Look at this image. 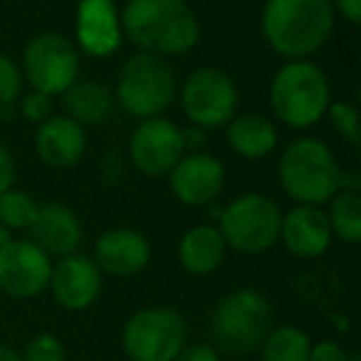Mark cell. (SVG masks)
I'll return each mask as SVG.
<instances>
[{
  "label": "cell",
  "instance_id": "obj_1",
  "mask_svg": "<svg viewBox=\"0 0 361 361\" xmlns=\"http://www.w3.org/2000/svg\"><path fill=\"white\" fill-rule=\"evenodd\" d=\"M121 32L141 52L176 57L201 40V23L186 0H126Z\"/></svg>",
  "mask_w": 361,
  "mask_h": 361
},
{
  "label": "cell",
  "instance_id": "obj_2",
  "mask_svg": "<svg viewBox=\"0 0 361 361\" xmlns=\"http://www.w3.org/2000/svg\"><path fill=\"white\" fill-rule=\"evenodd\" d=\"M262 35L285 60H307L326 45L334 30L331 0H265Z\"/></svg>",
  "mask_w": 361,
  "mask_h": 361
},
{
  "label": "cell",
  "instance_id": "obj_3",
  "mask_svg": "<svg viewBox=\"0 0 361 361\" xmlns=\"http://www.w3.org/2000/svg\"><path fill=\"white\" fill-rule=\"evenodd\" d=\"M339 164L324 141L302 136L285 146L277 161V180L297 206H324L339 193Z\"/></svg>",
  "mask_w": 361,
  "mask_h": 361
},
{
  "label": "cell",
  "instance_id": "obj_4",
  "mask_svg": "<svg viewBox=\"0 0 361 361\" xmlns=\"http://www.w3.org/2000/svg\"><path fill=\"white\" fill-rule=\"evenodd\" d=\"M272 326V305L255 287L228 292L211 314L213 346L228 356H250L260 351Z\"/></svg>",
  "mask_w": 361,
  "mask_h": 361
},
{
  "label": "cell",
  "instance_id": "obj_5",
  "mask_svg": "<svg viewBox=\"0 0 361 361\" xmlns=\"http://www.w3.org/2000/svg\"><path fill=\"white\" fill-rule=\"evenodd\" d=\"M331 87L310 60H287L270 82V109L290 129H310L326 114Z\"/></svg>",
  "mask_w": 361,
  "mask_h": 361
},
{
  "label": "cell",
  "instance_id": "obj_6",
  "mask_svg": "<svg viewBox=\"0 0 361 361\" xmlns=\"http://www.w3.org/2000/svg\"><path fill=\"white\" fill-rule=\"evenodd\" d=\"M178 94L176 72L169 60L151 52H136L121 65L114 87V102L134 119L161 116Z\"/></svg>",
  "mask_w": 361,
  "mask_h": 361
},
{
  "label": "cell",
  "instance_id": "obj_7",
  "mask_svg": "<svg viewBox=\"0 0 361 361\" xmlns=\"http://www.w3.org/2000/svg\"><path fill=\"white\" fill-rule=\"evenodd\" d=\"M186 344V317L166 305L134 312L121 329V349L129 361H173Z\"/></svg>",
  "mask_w": 361,
  "mask_h": 361
},
{
  "label": "cell",
  "instance_id": "obj_8",
  "mask_svg": "<svg viewBox=\"0 0 361 361\" xmlns=\"http://www.w3.org/2000/svg\"><path fill=\"white\" fill-rule=\"evenodd\" d=\"M280 223L282 211L272 198L245 193L223 206L216 228L221 231L226 247L243 255H260L280 240Z\"/></svg>",
  "mask_w": 361,
  "mask_h": 361
},
{
  "label": "cell",
  "instance_id": "obj_9",
  "mask_svg": "<svg viewBox=\"0 0 361 361\" xmlns=\"http://www.w3.org/2000/svg\"><path fill=\"white\" fill-rule=\"evenodd\" d=\"M240 94L228 72L218 67H198L180 87V106L191 126L208 131L223 129L238 114Z\"/></svg>",
  "mask_w": 361,
  "mask_h": 361
},
{
  "label": "cell",
  "instance_id": "obj_10",
  "mask_svg": "<svg viewBox=\"0 0 361 361\" xmlns=\"http://www.w3.org/2000/svg\"><path fill=\"white\" fill-rule=\"evenodd\" d=\"M20 72L35 92L65 94L80 80V52L60 32H37L23 50Z\"/></svg>",
  "mask_w": 361,
  "mask_h": 361
},
{
  "label": "cell",
  "instance_id": "obj_11",
  "mask_svg": "<svg viewBox=\"0 0 361 361\" xmlns=\"http://www.w3.org/2000/svg\"><path fill=\"white\" fill-rule=\"evenodd\" d=\"M52 257L25 238L0 247V292L11 300H35L50 285Z\"/></svg>",
  "mask_w": 361,
  "mask_h": 361
},
{
  "label": "cell",
  "instance_id": "obj_12",
  "mask_svg": "<svg viewBox=\"0 0 361 361\" xmlns=\"http://www.w3.org/2000/svg\"><path fill=\"white\" fill-rule=\"evenodd\" d=\"M183 154L186 151L180 141V129L164 116L139 121L129 139L131 164L139 173L149 176V178L166 176Z\"/></svg>",
  "mask_w": 361,
  "mask_h": 361
},
{
  "label": "cell",
  "instance_id": "obj_13",
  "mask_svg": "<svg viewBox=\"0 0 361 361\" xmlns=\"http://www.w3.org/2000/svg\"><path fill=\"white\" fill-rule=\"evenodd\" d=\"M169 188L183 206L201 208L218 201L226 186V166L208 151L183 154L169 171Z\"/></svg>",
  "mask_w": 361,
  "mask_h": 361
},
{
  "label": "cell",
  "instance_id": "obj_14",
  "mask_svg": "<svg viewBox=\"0 0 361 361\" xmlns=\"http://www.w3.org/2000/svg\"><path fill=\"white\" fill-rule=\"evenodd\" d=\"M102 287H104V275L94 265L90 255H75L60 257L52 262L50 285L47 290L52 292V300L67 312H85L99 300Z\"/></svg>",
  "mask_w": 361,
  "mask_h": 361
},
{
  "label": "cell",
  "instance_id": "obj_15",
  "mask_svg": "<svg viewBox=\"0 0 361 361\" xmlns=\"http://www.w3.org/2000/svg\"><path fill=\"white\" fill-rule=\"evenodd\" d=\"M77 45L90 57H109L121 47L119 11L114 0H80L75 20Z\"/></svg>",
  "mask_w": 361,
  "mask_h": 361
},
{
  "label": "cell",
  "instance_id": "obj_16",
  "mask_svg": "<svg viewBox=\"0 0 361 361\" xmlns=\"http://www.w3.org/2000/svg\"><path fill=\"white\" fill-rule=\"evenodd\" d=\"M92 260L102 275H139L151 260V243L134 228H111L97 238Z\"/></svg>",
  "mask_w": 361,
  "mask_h": 361
},
{
  "label": "cell",
  "instance_id": "obj_17",
  "mask_svg": "<svg viewBox=\"0 0 361 361\" xmlns=\"http://www.w3.org/2000/svg\"><path fill=\"white\" fill-rule=\"evenodd\" d=\"M331 228L326 213L317 206H295L282 216L280 240L287 252L300 260H314L331 245Z\"/></svg>",
  "mask_w": 361,
  "mask_h": 361
},
{
  "label": "cell",
  "instance_id": "obj_18",
  "mask_svg": "<svg viewBox=\"0 0 361 361\" xmlns=\"http://www.w3.org/2000/svg\"><path fill=\"white\" fill-rule=\"evenodd\" d=\"M30 233V240L50 257L75 255L82 245V238H85L80 216L65 203H45V206H40Z\"/></svg>",
  "mask_w": 361,
  "mask_h": 361
},
{
  "label": "cell",
  "instance_id": "obj_19",
  "mask_svg": "<svg viewBox=\"0 0 361 361\" xmlns=\"http://www.w3.org/2000/svg\"><path fill=\"white\" fill-rule=\"evenodd\" d=\"M87 149L85 126L70 116H47L35 131V151L40 161L50 169H72L80 164Z\"/></svg>",
  "mask_w": 361,
  "mask_h": 361
},
{
  "label": "cell",
  "instance_id": "obj_20",
  "mask_svg": "<svg viewBox=\"0 0 361 361\" xmlns=\"http://www.w3.org/2000/svg\"><path fill=\"white\" fill-rule=\"evenodd\" d=\"M226 136L228 146L247 161H260L270 156L280 141L275 121L265 114H257V111L233 116L226 124Z\"/></svg>",
  "mask_w": 361,
  "mask_h": 361
},
{
  "label": "cell",
  "instance_id": "obj_21",
  "mask_svg": "<svg viewBox=\"0 0 361 361\" xmlns=\"http://www.w3.org/2000/svg\"><path fill=\"white\" fill-rule=\"evenodd\" d=\"M226 240L216 226H193L178 240V262L193 277H208L226 260Z\"/></svg>",
  "mask_w": 361,
  "mask_h": 361
},
{
  "label": "cell",
  "instance_id": "obj_22",
  "mask_svg": "<svg viewBox=\"0 0 361 361\" xmlns=\"http://www.w3.org/2000/svg\"><path fill=\"white\" fill-rule=\"evenodd\" d=\"M62 106H65V116H70L80 126H94L109 119L116 102L114 92L102 82L77 80L62 94Z\"/></svg>",
  "mask_w": 361,
  "mask_h": 361
},
{
  "label": "cell",
  "instance_id": "obj_23",
  "mask_svg": "<svg viewBox=\"0 0 361 361\" xmlns=\"http://www.w3.org/2000/svg\"><path fill=\"white\" fill-rule=\"evenodd\" d=\"M314 341L310 339L302 326L277 324L267 331L265 341L260 344L262 361H307Z\"/></svg>",
  "mask_w": 361,
  "mask_h": 361
},
{
  "label": "cell",
  "instance_id": "obj_24",
  "mask_svg": "<svg viewBox=\"0 0 361 361\" xmlns=\"http://www.w3.org/2000/svg\"><path fill=\"white\" fill-rule=\"evenodd\" d=\"M329 221L331 235H336L341 243L356 245L361 240V198L359 193L339 191L329 201Z\"/></svg>",
  "mask_w": 361,
  "mask_h": 361
},
{
  "label": "cell",
  "instance_id": "obj_25",
  "mask_svg": "<svg viewBox=\"0 0 361 361\" xmlns=\"http://www.w3.org/2000/svg\"><path fill=\"white\" fill-rule=\"evenodd\" d=\"M40 211V203L20 188H8L0 193V223L8 231H30Z\"/></svg>",
  "mask_w": 361,
  "mask_h": 361
},
{
  "label": "cell",
  "instance_id": "obj_26",
  "mask_svg": "<svg viewBox=\"0 0 361 361\" xmlns=\"http://www.w3.org/2000/svg\"><path fill=\"white\" fill-rule=\"evenodd\" d=\"M329 116V124L346 144L359 146V111L351 102H329L326 106V114Z\"/></svg>",
  "mask_w": 361,
  "mask_h": 361
},
{
  "label": "cell",
  "instance_id": "obj_27",
  "mask_svg": "<svg viewBox=\"0 0 361 361\" xmlns=\"http://www.w3.org/2000/svg\"><path fill=\"white\" fill-rule=\"evenodd\" d=\"M20 356L23 361H67V349L60 336L42 331V334H35L27 341Z\"/></svg>",
  "mask_w": 361,
  "mask_h": 361
},
{
  "label": "cell",
  "instance_id": "obj_28",
  "mask_svg": "<svg viewBox=\"0 0 361 361\" xmlns=\"http://www.w3.org/2000/svg\"><path fill=\"white\" fill-rule=\"evenodd\" d=\"M23 94V72L8 55L0 52V106L16 104Z\"/></svg>",
  "mask_w": 361,
  "mask_h": 361
},
{
  "label": "cell",
  "instance_id": "obj_29",
  "mask_svg": "<svg viewBox=\"0 0 361 361\" xmlns=\"http://www.w3.org/2000/svg\"><path fill=\"white\" fill-rule=\"evenodd\" d=\"M18 111H20V116H25L27 121H32V124H42V121L50 116L52 111V102L47 94H42V92H25V94H20V99H18Z\"/></svg>",
  "mask_w": 361,
  "mask_h": 361
},
{
  "label": "cell",
  "instance_id": "obj_30",
  "mask_svg": "<svg viewBox=\"0 0 361 361\" xmlns=\"http://www.w3.org/2000/svg\"><path fill=\"white\" fill-rule=\"evenodd\" d=\"M307 361H349V351L334 339H324L312 344L310 359Z\"/></svg>",
  "mask_w": 361,
  "mask_h": 361
},
{
  "label": "cell",
  "instance_id": "obj_31",
  "mask_svg": "<svg viewBox=\"0 0 361 361\" xmlns=\"http://www.w3.org/2000/svg\"><path fill=\"white\" fill-rule=\"evenodd\" d=\"M173 361H223V356L213 344H186Z\"/></svg>",
  "mask_w": 361,
  "mask_h": 361
},
{
  "label": "cell",
  "instance_id": "obj_32",
  "mask_svg": "<svg viewBox=\"0 0 361 361\" xmlns=\"http://www.w3.org/2000/svg\"><path fill=\"white\" fill-rule=\"evenodd\" d=\"M16 183V159L6 144H0V193H6Z\"/></svg>",
  "mask_w": 361,
  "mask_h": 361
},
{
  "label": "cell",
  "instance_id": "obj_33",
  "mask_svg": "<svg viewBox=\"0 0 361 361\" xmlns=\"http://www.w3.org/2000/svg\"><path fill=\"white\" fill-rule=\"evenodd\" d=\"M334 13H339L349 25H361V0H331Z\"/></svg>",
  "mask_w": 361,
  "mask_h": 361
},
{
  "label": "cell",
  "instance_id": "obj_34",
  "mask_svg": "<svg viewBox=\"0 0 361 361\" xmlns=\"http://www.w3.org/2000/svg\"><path fill=\"white\" fill-rule=\"evenodd\" d=\"M180 141H183V151L193 154V151H203L208 136H206V131L198 129V126H188V129L180 131Z\"/></svg>",
  "mask_w": 361,
  "mask_h": 361
},
{
  "label": "cell",
  "instance_id": "obj_35",
  "mask_svg": "<svg viewBox=\"0 0 361 361\" xmlns=\"http://www.w3.org/2000/svg\"><path fill=\"white\" fill-rule=\"evenodd\" d=\"M0 361H23V356L18 349H13V346H8V344L0 341Z\"/></svg>",
  "mask_w": 361,
  "mask_h": 361
},
{
  "label": "cell",
  "instance_id": "obj_36",
  "mask_svg": "<svg viewBox=\"0 0 361 361\" xmlns=\"http://www.w3.org/2000/svg\"><path fill=\"white\" fill-rule=\"evenodd\" d=\"M18 114V102L16 104H6V106H0V119L3 121H13Z\"/></svg>",
  "mask_w": 361,
  "mask_h": 361
},
{
  "label": "cell",
  "instance_id": "obj_37",
  "mask_svg": "<svg viewBox=\"0 0 361 361\" xmlns=\"http://www.w3.org/2000/svg\"><path fill=\"white\" fill-rule=\"evenodd\" d=\"M11 240H13V231H8V228L3 226V223H0V247L8 245Z\"/></svg>",
  "mask_w": 361,
  "mask_h": 361
},
{
  "label": "cell",
  "instance_id": "obj_38",
  "mask_svg": "<svg viewBox=\"0 0 361 361\" xmlns=\"http://www.w3.org/2000/svg\"><path fill=\"white\" fill-rule=\"evenodd\" d=\"M349 361H361L359 354H349Z\"/></svg>",
  "mask_w": 361,
  "mask_h": 361
}]
</instances>
